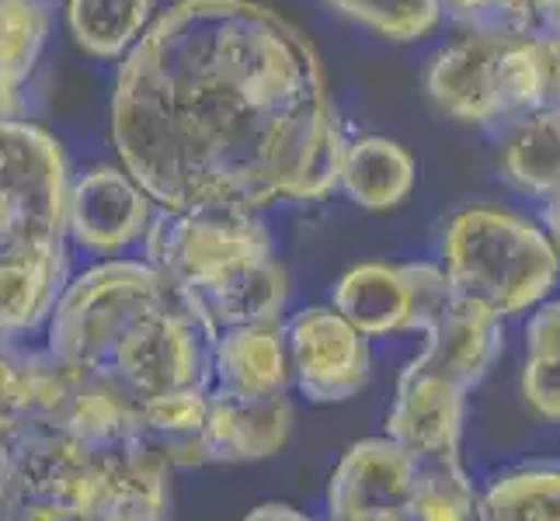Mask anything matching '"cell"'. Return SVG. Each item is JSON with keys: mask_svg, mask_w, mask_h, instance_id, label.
<instances>
[{"mask_svg": "<svg viewBox=\"0 0 560 521\" xmlns=\"http://www.w3.org/2000/svg\"><path fill=\"white\" fill-rule=\"evenodd\" d=\"M112 143L161 209H265L338 188L345 129L317 46L261 0H175L129 46Z\"/></svg>", "mask_w": 560, "mask_h": 521, "instance_id": "cell-1", "label": "cell"}, {"mask_svg": "<svg viewBox=\"0 0 560 521\" xmlns=\"http://www.w3.org/2000/svg\"><path fill=\"white\" fill-rule=\"evenodd\" d=\"M14 514L52 521H158L171 505V462L150 438L126 446L32 424L8 441Z\"/></svg>", "mask_w": 560, "mask_h": 521, "instance_id": "cell-2", "label": "cell"}, {"mask_svg": "<svg viewBox=\"0 0 560 521\" xmlns=\"http://www.w3.org/2000/svg\"><path fill=\"white\" fill-rule=\"evenodd\" d=\"M557 60L560 43H518L467 28V35L432 56L424 87L450 119L509 132L533 111L553 105Z\"/></svg>", "mask_w": 560, "mask_h": 521, "instance_id": "cell-3", "label": "cell"}, {"mask_svg": "<svg viewBox=\"0 0 560 521\" xmlns=\"http://www.w3.org/2000/svg\"><path fill=\"white\" fill-rule=\"evenodd\" d=\"M453 296L498 320L539 306L560 279V258L544 229L505 209L474 205L442 237Z\"/></svg>", "mask_w": 560, "mask_h": 521, "instance_id": "cell-4", "label": "cell"}, {"mask_svg": "<svg viewBox=\"0 0 560 521\" xmlns=\"http://www.w3.org/2000/svg\"><path fill=\"white\" fill-rule=\"evenodd\" d=\"M67 191L60 143L18 115H0V261L67 244Z\"/></svg>", "mask_w": 560, "mask_h": 521, "instance_id": "cell-5", "label": "cell"}, {"mask_svg": "<svg viewBox=\"0 0 560 521\" xmlns=\"http://www.w3.org/2000/svg\"><path fill=\"white\" fill-rule=\"evenodd\" d=\"M143 261L178 285L196 293L241 264L276 254L272 234L255 209H153L143 234Z\"/></svg>", "mask_w": 560, "mask_h": 521, "instance_id": "cell-6", "label": "cell"}, {"mask_svg": "<svg viewBox=\"0 0 560 521\" xmlns=\"http://www.w3.org/2000/svg\"><path fill=\"white\" fill-rule=\"evenodd\" d=\"M453 303V285L439 264H355L331 293V306L352 320L365 338L424 334Z\"/></svg>", "mask_w": 560, "mask_h": 521, "instance_id": "cell-7", "label": "cell"}, {"mask_svg": "<svg viewBox=\"0 0 560 521\" xmlns=\"http://www.w3.org/2000/svg\"><path fill=\"white\" fill-rule=\"evenodd\" d=\"M285 352L289 372L311 403H345L370 382V338L335 306H311L289 317Z\"/></svg>", "mask_w": 560, "mask_h": 521, "instance_id": "cell-8", "label": "cell"}, {"mask_svg": "<svg viewBox=\"0 0 560 521\" xmlns=\"http://www.w3.org/2000/svg\"><path fill=\"white\" fill-rule=\"evenodd\" d=\"M153 209L158 205L126 167L98 164L70 181L67 240L91 254L115 258L143 240Z\"/></svg>", "mask_w": 560, "mask_h": 521, "instance_id": "cell-9", "label": "cell"}, {"mask_svg": "<svg viewBox=\"0 0 560 521\" xmlns=\"http://www.w3.org/2000/svg\"><path fill=\"white\" fill-rule=\"evenodd\" d=\"M418 459L386 438H365L341 455L327 484V514L341 521H411Z\"/></svg>", "mask_w": 560, "mask_h": 521, "instance_id": "cell-10", "label": "cell"}, {"mask_svg": "<svg viewBox=\"0 0 560 521\" xmlns=\"http://www.w3.org/2000/svg\"><path fill=\"white\" fill-rule=\"evenodd\" d=\"M293 403L285 393L241 396L209 386L206 424L199 431L202 462H258L285 449Z\"/></svg>", "mask_w": 560, "mask_h": 521, "instance_id": "cell-11", "label": "cell"}, {"mask_svg": "<svg viewBox=\"0 0 560 521\" xmlns=\"http://www.w3.org/2000/svg\"><path fill=\"white\" fill-rule=\"evenodd\" d=\"M463 411H467V390L408 365L400 372L394 407L386 414V435L415 459L459 455Z\"/></svg>", "mask_w": 560, "mask_h": 521, "instance_id": "cell-12", "label": "cell"}, {"mask_svg": "<svg viewBox=\"0 0 560 521\" xmlns=\"http://www.w3.org/2000/svg\"><path fill=\"white\" fill-rule=\"evenodd\" d=\"M424 338H429L424 352L411 362V369L450 379L467 393L491 372V365L501 355V344H505L498 317L456 296L424 331Z\"/></svg>", "mask_w": 560, "mask_h": 521, "instance_id": "cell-13", "label": "cell"}, {"mask_svg": "<svg viewBox=\"0 0 560 521\" xmlns=\"http://www.w3.org/2000/svg\"><path fill=\"white\" fill-rule=\"evenodd\" d=\"M289 382L293 372H289L282 320L226 327L212 341V390L272 396L289 393Z\"/></svg>", "mask_w": 560, "mask_h": 521, "instance_id": "cell-14", "label": "cell"}, {"mask_svg": "<svg viewBox=\"0 0 560 521\" xmlns=\"http://www.w3.org/2000/svg\"><path fill=\"white\" fill-rule=\"evenodd\" d=\"M70 282V254L63 247L28 250L0 261V344H18L38 331Z\"/></svg>", "mask_w": 560, "mask_h": 521, "instance_id": "cell-15", "label": "cell"}, {"mask_svg": "<svg viewBox=\"0 0 560 521\" xmlns=\"http://www.w3.org/2000/svg\"><path fill=\"white\" fill-rule=\"evenodd\" d=\"M182 296L196 306V313L217 334L241 323H279L289 299V275L282 261L272 254L241 264L234 272L196 288V293H182Z\"/></svg>", "mask_w": 560, "mask_h": 521, "instance_id": "cell-16", "label": "cell"}, {"mask_svg": "<svg viewBox=\"0 0 560 521\" xmlns=\"http://www.w3.org/2000/svg\"><path fill=\"white\" fill-rule=\"evenodd\" d=\"M418 164L400 143L386 137H359L345 143L338 188L362 209H394L415 191Z\"/></svg>", "mask_w": 560, "mask_h": 521, "instance_id": "cell-17", "label": "cell"}, {"mask_svg": "<svg viewBox=\"0 0 560 521\" xmlns=\"http://www.w3.org/2000/svg\"><path fill=\"white\" fill-rule=\"evenodd\" d=\"M52 8L49 0H0V115L22 108V87L46 49Z\"/></svg>", "mask_w": 560, "mask_h": 521, "instance_id": "cell-18", "label": "cell"}, {"mask_svg": "<svg viewBox=\"0 0 560 521\" xmlns=\"http://www.w3.org/2000/svg\"><path fill=\"white\" fill-rule=\"evenodd\" d=\"M158 0H67L73 43L94 60L115 63L150 28Z\"/></svg>", "mask_w": 560, "mask_h": 521, "instance_id": "cell-19", "label": "cell"}, {"mask_svg": "<svg viewBox=\"0 0 560 521\" xmlns=\"http://www.w3.org/2000/svg\"><path fill=\"white\" fill-rule=\"evenodd\" d=\"M509 181L533 196L560 188V108H539L505 132L501 153Z\"/></svg>", "mask_w": 560, "mask_h": 521, "instance_id": "cell-20", "label": "cell"}, {"mask_svg": "<svg viewBox=\"0 0 560 521\" xmlns=\"http://www.w3.org/2000/svg\"><path fill=\"white\" fill-rule=\"evenodd\" d=\"M485 521H560V466L509 473L477 500Z\"/></svg>", "mask_w": 560, "mask_h": 521, "instance_id": "cell-21", "label": "cell"}, {"mask_svg": "<svg viewBox=\"0 0 560 521\" xmlns=\"http://www.w3.org/2000/svg\"><path fill=\"white\" fill-rule=\"evenodd\" d=\"M477 514V497L459 455L418 459L411 521H463Z\"/></svg>", "mask_w": 560, "mask_h": 521, "instance_id": "cell-22", "label": "cell"}, {"mask_svg": "<svg viewBox=\"0 0 560 521\" xmlns=\"http://www.w3.org/2000/svg\"><path fill=\"white\" fill-rule=\"evenodd\" d=\"M327 4L394 43H415L442 22L439 0H327Z\"/></svg>", "mask_w": 560, "mask_h": 521, "instance_id": "cell-23", "label": "cell"}, {"mask_svg": "<svg viewBox=\"0 0 560 521\" xmlns=\"http://www.w3.org/2000/svg\"><path fill=\"white\" fill-rule=\"evenodd\" d=\"M467 28L550 46L560 43V0H494Z\"/></svg>", "mask_w": 560, "mask_h": 521, "instance_id": "cell-24", "label": "cell"}, {"mask_svg": "<svg viewBox=\"0 0 560 521\" xmlns=\"http://www.w3.org/2000/svg\"><path fill=\"white\" fill-rule=\"evenodd\" d=\"M32 417V369L28 352L14 344H0V441H8Z\"/></svg>", "mask_w": 560, "mask_h": 521, "instance_id": "cell-25", "label": "cell"}, {"mask_svg": "<svg viewBox=\"0 0 560 521\" xmlns=\"http://www.w3.org/2000/svg\"><path fill=\"white\" fill-rule=\"evenodd\" d=\"M523 396L529 400V407L539 417L560 421V355L557 358H526Z\"/></svg>", "mask_w": 560, "mask_h": 521, "instance_id": "cell-26", "label": "cell"}, {"mask_svg": "<svg viewBox=\"0 0 560 521\" xmlns=\"http://www.w3.org/2000/svg\"><path fill=\"white\" fill-rule=\"evenodd\" d=\"M560 355V303H544L526 323V358Z\"/></svg>", "mask_w": 560, "mask_h": 521, "instance_id": "cell-27", "label": "cell"}, {"mask_svg": "<svg viewBox=\"0 0 560 521\" xmlns=\"http://www.w3.org/2000/svg\"><path fill=\"white\" fill-rule=\"evenodd\" d=\"M14 514V466H11V452L0 441V518Z\"/></svg>", "mask_w": 560, "mask_h": 521, "instance_id": "cell-28", "label": "cell"}, {"mask_svg": "<svg viewBox=\"0 0 560 521\" xmlns=\"http://www.w3.org/2000/svg\"><path fill=\"white\" fill-rule=\"evenodd\" d=\"M439 4H442V14L456 17L459 25H470L480 11H485L488 4H494V0H439Z\"/></svg>", "mask_w": 560, "mask_h": 521, "instance_id": "cell-29", "label": "cell"}, {"mask_svg": "<svg viewBox=\"0 0 560 521\" xmlns=\"http://www.w3.org/2000/svg\"><path fill=\"white\" fill-rule=\"evenodd\" d=\"M547 199H550V202H547V209H544V223H547V237H550V244H553V250H557V258H560V188L550 191Z\"/></svg>", "mask_w": 560, "mask_h": 521, "instance_id": "cell-30", "label": "cell"}, {"mask_svg": "<svg viewBox=\"0 0 560 521\" xmlns=\"http://www.w3.org/2000/svg\"><path fill=\"white\" fill-rule=\"evenodd\" d=\"M250 518H255V521H261V518H293V521H300L303 514L293 511V508H285V505H261V508L250 511Z\"/></svg>", "mask_w": 560, "mask_h": 521, "instance_id": "cell-31", "label": "cell"}, {"mask_svg": "<svg viewBox=\"0 0 560 521\" xmlns=\"http://www.w3.org/2000/svg\"><path fill=\"white\" fill-rule=\"evenodd\" d=\"M550 108H560V60H557V87H553V105Z\"/></svg>", "mask_w": 560, "mask_h": 521, "instance_id": "cell-32", "label": "cell"}, {"mask_svg": "<svg viewBox=\"0 0 560 521\" xmlns=\"http://www.w3.org/2000/svg\"><path fill=\"white\" fill-rule=\"evenodd\" d=\"M49 4H60V0H49Z\"/></svg>", "mask_w": 560, "mask_h": 521, "instance_id": "cell-33", "label": "cell"}]
</instances>
